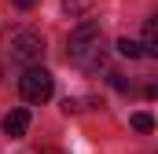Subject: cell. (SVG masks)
I'll return each instance as SVG.
<instances>
[{
  "label": "cell",
  "mask_w": 158,
  "mask_h": 154,
  "mask_svg": "<svg viewBox=\"0 0 158 154\" xmlns=\"http://www.w3.org/2000/svg\"><path fill=\"white\" fill-rule=\"evenodd\" d=\"M19 92L26 103H48L52 92H55V81L48 70H37V66H26V74L19 77Z\"/></svg>",
  "instance_id": "obj_3"
},
{
  "label": "cell",
  "mask_w": 158,
  "mask_h": 154,
  "mask_svg": "<svg viewBox=\"0 0 158 154\" xmlns=\"http://www.w3.org/2000/svg\"><path fill=\"white\" fill-rule=\"evenodd\" d=\"M66 59H70L77 70H85V74H96V70L107 63V40H103L99 22H81L77 30L70 33Z\"/></svg>",
  "instance_id": "obj_1"
},
{
  "label": "cell",
  "mask_w": 158,
  "mask_h": 154,
  "mask_svg": "<svg viewBox=\"0 0 158 154\" xmlns=\"http://www.w3.org/2000/svg\"><path fill=\"white\" fill-rule=\"evenodd\" d=\"M33 4H37V0H15V7H22V11H26V7H33Z\"/></svg>",
  "instance_id": "obj_9"
},
{
  "label": "cell",
  "mask_w": 158,
  "mask_h": 154,
  "mask_svg": "<svg viewBox=\"0 0 158 154\" xmlns=\"http://www.w3.org/2000/svg\"><path fill=\"white\" fill-rule=\"evenodd\" d=\"M7 55L15 66H37L44 59V37L37 30H15L7 37Z\"/></svg>",
  "instance_id": "obj_2"
},
{
  "label": "cell",
  "mask_w": 158,
  "mask_h": 154,
  "mask_svg": "<svg viewBox=\"0 0 158 154\" xmlns=\"http://www.w3.org/2000/svg\"><path fill=\"white\" fill-rule=\"evenodd\" d=\"M92 7V0H63V11L70 15V18H77V15H85Z\"/></svg>",
  "instance_id": "obj_7"
},
{
  "label": "cell",
  "mask_w": 158,
  "mask_h": 154,
  "mask_svg": "<svg viewBox=\"0 0 158 154\" xmlns=\"http://www.w3.org/2000/svg\"><path fill=\"white\" fill-rule=\"evenodd\" d=\"M132 128H136V132H151V128H155V117L151 114H132Z\"/></svg>",
  "instance_id": "obj_8"
},
{
  "label": "cell",
  "mask_w": 158,
  "mask_h": 154,
  "mask_svg": "<svg viewBox=\"0 0 158 154\" xmlns=\"http://www.w3.org/2000/svg\"><path fill=\"white\" fill-rule=\"evenodd\" d=\"M118 51L125 55V59H140V55H143V48H140L132 37H121V40H118Z\"/></svg>",
  "instance_id": "obj_6"
},
{
  "label": "cell",
  "mask_w": 158,
  "mask_h": 154,
  "mask_svg": "<svg viewBox=\"0 0 158 154\" xmlns=\"http://www.w3.org/2000/svg\"><path fill=\"white\" fill-rule=\"evenodd\" d=\"M143 55H158V26H155V18H147L143 22Z\"/></svg>",
  "instance_id": "obj_5"
},
{
  "label": "cell",
  "mask_w": 158,
  "mask_h": 154,
  "mask_svg": "<svg viewBox=\"0 0 158 154\" xmlns=\"http://www.w3.org/2000/svg\"><path fill=\"white\" fill-rule=\"evenodd\" d=\"M26 128H30V110H11V114H4V136H11V140H22L26 136Z\"/></svg>",
  "instance_id": "obj_4"
}]
</instances>
